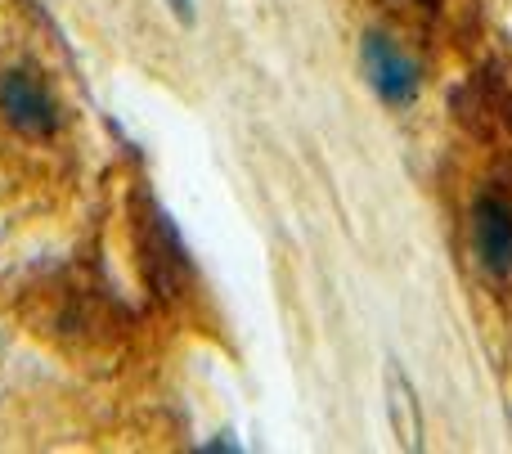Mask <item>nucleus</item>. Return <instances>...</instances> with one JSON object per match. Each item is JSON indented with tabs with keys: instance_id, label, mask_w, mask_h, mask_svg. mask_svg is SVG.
<instances>
[{
	"instance_id": "nucleus-4",
	"label": "nucleus",
	"mask_w": 512,
	"mask_h": 454,
	"mask_svg": "<svg viewBox=\"0 0 512 454\" xmlns=\"http://www.w3.org/2000/svg\"><path fill=\"white\" fill-rule=\"evenodd\" d=\"M472 230H477V252L481 261H486L490 270H499V275H508L512 270V207L504 198L486 194L477 203V216H472Z\"/></svg>"
},
{
	"instance_id": "nucleus-2",
	"label": "nucleus",
	"mask_w": 512,
	"mask_h": 454,
	"mask_svg": "<svg viewBox=\"0 0 512 454\" xmlns=\"http://www.w3.org/2000/svg\"><path fill=\"white\" fill-rule=\"evenodd\" d=\"M140 252H144L149 284L162 297H176L180 284L189 279V261H185V248H180V234L171 230L162 207H149V216H140Z\"/></svg>"
},
{
	"instance_id": "nucleus-3",
	"label": "nucleus",
	"mask_w": 512,
	"mask_h": 454,
	"mask_svg": "<svg viewBox=\"0 0 512 454\" xmlns=\"http://www.w3.org/2000/svg\"><path fill=\"white\" fill-rule=\"evenodd\" d=\"M364 68H369V81L387 104H414L418 95V68L400 54V45L391 36H369L364 41Z\"/></svg>"
},
{
	"instance_id": "nucleus-5",
	"label": "nucleus",
	"mask_w": 512,
	"mask_h": 454,
	"mask_svg": "<svg viewBox=\"0 0 512 454\" xmlns=\"http://www.w3.org/2000/svg\"><path fill=\"white\" fill-rule=\"evenodd\" d=\"M171 9H176L180 18H185V23H194V0H167Z\"/></svg>"
},
{
	"instance_id": "nucleus-1",
	"label": "nucleus",
	"mask_w": 512,
	"mask_h": 454,
	"mask_svg": "<svg viewBox=\"0 0 512 454\" xmlns=\"http://www.w3.org/2000/svg\"><path fill=\"white\" fill-rule=\"evenodd\" d=\"M0 117L27 140H50L59 131V104L41 86V77L27 68L0 72Z\"/></svg>"
}]
</instances>
